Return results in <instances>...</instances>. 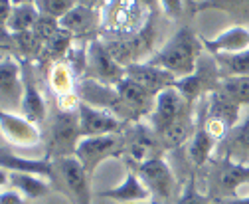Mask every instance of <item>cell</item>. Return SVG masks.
I'll list each match as a JSON object with an SVG mask.
<instances>
[{
    "label": "cell",
    "instance_id": "obj_23",
    "mask_svg": "<svg viewBox=\"0 0 249 204\" xmlns=\"http://www.w3.org/2000/svg\"><path fill=\"white\" fill-rule=\"evenodd\" d=\"M97 196L109 198V200H115V202H121V204H131V202H144V200H148L150 192L142 185V181L139 179V174L135 170H129L127 177L123 179V183L119 186L109 188V190H101Z\"/></svg>",
    "mask_w": 249,
    "mask_h": 204
},
{
    "label": "cell",
    "instance_id": "obj_3",
    "mask_svg": "<svg viewBox=\"0 0 249 204\" xmlns=\"http://www.w3.org/2000/svg\"><path fill=\"white\" fill-rule=\"evenodd\" d=\"M206 196L210 202L237 198V188L249 185V163L233 161L231 157L220 155L212 159L206 167Z\"/></svg>",
    "mask_w": 249,
    "mask_h": 204
},
{
    "label": "cell",
    "instance_id": "obj_15",
    "mask_svg": "<svg viewBox=\"0 0 249 204\" xmlns=\"http://www.w3.org/2000/svg\"><path fill=\"white\" fill-rule=\"evenodd\" d=\"M0 127L8 143L16 147H34L42 141V131L36 123L28 121L24 115L12 111H0Z\"/></svg>",
    "mask_w": 249,
    "mask_h": 204
},
{
    "label": "cell",
    "instance_id": "obj_41",
    "mask_svg": "<svg viewBox=\"0 0 249 204\" xmlns=\"http://www.w3.org/2000/svg\"><path fill=\"white\" fill-rule=\"evenodd\" d=\"M14 10V2L12 0H0V14H2V26H6L10 14Z\"/></svg>",
    "mask_w": 249,
    "mask_h": 204
},
{
    "label": "cell",
    "instance_id": "obj_11",
    "mask_svg": "<svg viewBox=\"0 0 249 204\" xmlns=\"http://www.w3.org/2000/svg\"><path fill=\"white\" fill-rule=\"evenodd\" d=\"M85 75L115 87L121 79H124V68L109 54V50L105 48V42L91 40L87 44V74Z\"/></svg>",
    "mask_w": 249,
    "mask_h": 204
},
{
    "label": "cell",
    "instance_id": "obj_6",
    "mask_svg": "<svg viewBox=\"0 0 249 204\" xmlns=\"http://www.w3.org/2000/svg\"><path fill=\"white\" fill-rule=\"evenodd\" d=\"M79 141H81L79 115L55 109L53 117L50 121V135H48V143H46V157L48 159L71 157V155H75V149H77Z\"/></svg>",
    "mask_w": 249,
    "mask_h": 204
},
{
    "label": "cell",
    "instance_id": "obj_31",
    "mask_svg": "<svg viewBox=\"0 0 249 204\" xmlns=\"http://www.w3.org/2000/svg\"><path fill=\"white\" fill-rule=\"evenodd\" d=\"M220 90L239 107H249V77L245 75L224 77L220 83Z\"/></svg>",
    "mask_w": 249,
    "mask_h": 204
},
{
    "label": "cell",
    "instance_id": "obj_27",
    "mask_svg": "<svg viewBox=\"0 0 249 204\" xmlns=\"http://www.w3.org/2000/svg\"><path fill=\"white\" fill-rule=\"evenodd\" d=\"M6 183H10L12 188H16L18 192H22L30 200L44 198V196H48L53 190V186L46 179L36 177V174H28V172H16V170L6 174Z\"/></svg>",
    "mask_w": 249,
    "mask_h": 204
},
{
    "label": "cell",
    "instance_id": "obj_32",
    "mask_svg": "<svg viewBox=\"0 0 249 204\" xmlns=\"http://www.w3.org/2000/svg\"><path fill=\"white\" fill-rule=\"evenodd\" d=\"M71 46H73V34L61 28V30H59L55 36H52V38L44 44V52H42V54L48 57V60H52V62L55 64V62L64 60V57L68 56V52L71 50Z\"/></svg>",
    "mask_w": 249,
    "mask_h": 204
},
{
    "label": "cell",
    "instance_id": "obj_26",
    "mask_svg": "<svg viewBox=\"0 0 249 204\" xmlns=\"http://www.w3.org/2000/svg\"><path fill=\"white\" fill-rule=\"evenodd\" d=\"M194 131H196V121L192 119V115H186V117H180L172 121L168 127H164L162 131H159V139L162 143L164 151H170L190 143V139L194 137Z\"/></svg>",
    "mask_w": 249,
    "mask_h": 204
},
{
    "label": "cell",
    "instance_id": "obj_16",
    "mask_svg": "<svg viewBox=\"0 0 249 204\" xmlns=\"http://www.w3.org/2000/svg\"><path fill=\"white\" fill-rule=\"evenodd\" d=\"M79 131L83 137H101V135H113L121 131V119L115 113L93 107L89 103H81L79 111Z\"/></svg>",
    "mask_w": 249,
    "mask_h": 204
},
{
    "label": "cell",
    "instance_id": "obj_5",
    "mask_svg": "<svg viewBox=\"0 0 249 204\" xmlns=\"http://www.w3.org/2000/svg\"><path fill=\"white\" fill-rule=\"evenodd\" d=\"M57 170V186L55 190L66 194L71 204H91V174L79 163L75 155L53 159Z\"/></svg>",
    "mask_w": 249,
    "mask_h": 204
},
{
    "label": "cell",
    "instance_id": "obj_40",
    "mask_svg": "<svg viewBox=\"0 0 249 204\" xmlns=\"http://www.w3.org/2000/svg\"><path fill=\"white\" fill-rule=\"evenodd\" d=\"M0 204H28L26 196L16 188H2L0 192Z\"/></svg>",
    "mask_w": 249,
    "mask_h": 204
},
{
    "label": "cell",
    "instance_id": "obj_25",
    "mask_svg": "<svg viewBox=\"0 0 249 204\" xmlns=\"http://www.w3.org/2000/svg\"><path fill=\"white\" fill-rule=\"evenodd\" d=\"M222 155L231 157L233 161L249 163V111L243 117V121L237 123V127L220 143Z\"/></svg>",
    "mask_w": 249,
    "mask_h": 204
},
{
    "label": "cell",
    "instance_id": "obj_2",
    "mask_svg": "<svg viewBox=\"0 0 249 204\" xmlns=\"http://www.w3.org/2000/svg\"><path fill=\"white\" fill-rule=\"evenodd\" d=\"M148 8L139 0H107L101 12L99 32L107 40L133 38L148 26Z\"/></svg>",
    "mask_w": 249,
    "mask_h": 204
},
{
    "label": "cell",
    "instance_id": "obj_45",
    "mask_svg": "<svg viewBox=\"0 0 249 204\" xmlns=\"http://www.w3.org/2000/svg\"><path fill=\"white\" fill-rule=\"evenodd\" d=\"M131 204H154V202H148V200H144V202H131Z\"/></svg>",
    "mask_w": 249,
    "mask_h": 204
},
{
    "label": "cell",
    "instance_id": "obj_44",
    "mask_svg": "<svg viewBox=\"0 0 249 204\" xmlns=\"http://www.w3.org/2000/svg\"><path fill=\"white\" fill-rule=\"evenodd\" d=\"M14 2V6H18V4H34L36 0H12Z\"/></svg>",
    "mask_w": 249,
    "mask_h": 204
},
{
    "label": "cell",
    "instance_id": "obj_30",
    "mask_svg": "<svg viewBox=\"0 0 249 204\" xmlns=\"http://www.w3.org/2000/svg\"><path fill=\"white\" fill-rule=\"evenodd\" d=\"M73 70L61 60V62H55L48 74V83L52 87V92L55 95H64V93H70V92H75L73 87Z\"/></svg>",
    "mask_w": 249,
    "mask_h": 204
},
{
    "label": "cell",
    "instance_id": "obj_33",
    "mask_svg": "<svg viewBox=\"0 0 249 204\" xmlns=\"http://www.w3.org/2000/svg\"><path fill=\"white\" fill-rule=\"evenodd\" d=\"M14 38V46L16 50H20L22 57H26V60H30V57H36L44 52V40L34 32H20V34H12Z\"/></svg>",
    "mask_w": 249,
    "mask_h": 204
},
{
    "label": "cell",
    "instance_id": "obj_42",
    "mask_svg": "<svg viewBox=\"0 0 249 204\" xmlns=\"http://www.w3.org/2000/svg\"><path fill=\"white\" fill-rule=\"evenodd\" d=\"M212 204H249V196H237V198H230V200H220V202H212Z\"/></svg>",
    "mask_w": 249,
    "mask_h": 204
},
{
    "label": "cell",
    "instance_id": "obj_37",
    "mask_svg": "<svg viewBox=\"0 0 249 204\" xmlns=\"http://www.w3.org/2000/svg\"><path fill=\"white\" fill-rule=\"evenodd\" d=\"M61 30V26H59V20H55V18H50V16H40V20H38V24L34 26V32L44 40V44L52 38V36H55L57 32Z\"/></svg>",
    "mask_w": 249,
    "mask_h": 204
},
{
    "label": "cell",
    "instance_id": "obj_39",
    "mask_svg": "<svg viewBox=\"0 0 249 204\" xmlns=\"http://www.w3.org/2000/svg\"><path fill=\"white\" fill-rule=\"evenodd\" d=\"M159 6H160L162 12H164L166 16H170V18L182 16V10H184L182 0H159Z\"/></svg>",
    "mask_w": 249,
    "mask_h": 204
},
{
    "label": "cell",
    "instance_id": "obj_13",
    "mask_svg": "<svg viewBox=\"0 0 249 204\" xmlns=\"http://www.w3.org/2000/svg\"><path fill=\"white\" fill-rule=\"evenodd\" d=\"M20 64H22V83H24L20 113L28 121L42 125L48 115V105L38 90L36 75H34V64H32V60H26V57H20Z\"/></svg>",
    "mask_w": 249,
    "mask_h": 204
},
{
    "label": "cell",
    "instance_id": "obj_7",
    "mask_svg": "<svg viewBox=\"0 0 249 204\" xmlns=\"http://www.w3.org/2000/svg\"><path fill=\"white\" fill-rule=\"evenodd\" d=\"M220 83H222V72L215 62V57L202 54L196 66V72L186 77H180L176 81V90L194 105L198 99L202 101L212 92L220 90Z\"/></svg>",
    "mask_w": 249,
    "mask_h": 204
},
{
    "label": "cell",
    "instance_id": "obj_36",
    "mask_svg": "<svg viewBox=\"0 0 249 204\" xmlns=\"http://www.w3.org/2000/svg\"><path fill=\"white\" fill-rule=\"evenodd\" d=\"M196 174H198V170H194L190 177L186 179V183H184V186H182V190L176 198V204H212L210 198L198 190Z\"/></svg>",
    "mask_w": 249,
    "mask_h": 204
},
{
    "label": "cell",
    "instance_id": "obj_21",
    "mask_svg": "<svg viewBox=\"0 0 249 204\" xmlns=\"http://www.w3.org/2000/svg\"><path fill=\"white\" fill-rule=\"evenodd\" d=\"M0 93L6 103H12V109H18L16 101L22 103V64L12 54H4L2 64H0Z\"/></svg>",
    "mask_w": 249,
    "mask_h": 204
},
{
    "label": "cell",
    "instance_id": "obj_24",
    "mask_svg": "<svg viewBox=\"0 0 249 204\" xmlns=\"http://www.w3.org/2000/svg\"><path fill=\"white\" fill-rule=\"evenodd\" d=\"M97 22L99 20V14L93 6H87V4H77L75 8H71L64 18L59 20V26L64 30L71 32L73 36H87L91 32L97 30Z\"/></svg>",
    "mask_w": 249,
    "mask_h": 204
},
{
    "label": "cell",
    "instance_id": "obj_29",
    "mask_svg": "<svg viewBox=\"0 0 249 204\" xmlns=\"http://www.w3.org/2000/svg\"><path fill=\"white\" fill-rule=\"evenodd\" d=\"M215 62L220 66L222 79L233 77V75H245L249 77V50L235 52V54H215Z\"/></svg>",
    "mask_w": 249,
    "mask_h": 204
},
{
    "label": "cell",
    "instance_id": "obj_9",
    "mask_svg": "<svg viewBox=\"0 0 249 204\" xmlns=\"http://www.w3.org/2000/svg\"><path fill=\"white\" fill-rule=\"evenodd\" d=\"M124 153V135L123 131L101 137H83L77 143L75 157L93 177L95 168L107 159H121Z\"/></svg>",
    "mask_w": 249,
    "mask_h": 204
},
{
    "label": "cell",
    "instance_id": "obj_22",
    "mask_svg": "<svg viewBox=\"0 0 249 204\" xmlns=\"http://www.w3.org/2000/svg\"><path fill=\"white\" fill-rule=\"evenodd\" d=\"M204 48L215 56V54H235L249 50V28L245 26H231L220 36L204 40Z\"/></svg>",
    "mask_w": 249,
    "mask_h": 204
},
{
    "label": "cell",
    "instance_id": "obj_1",
    "mask_svg": "<svg viewBox=\"0 0 249 204\" xmlns=\"http://www.w3.org/2000/svg\"><path fill=\"white\" fill-rule=\"evenodd\" d=\"M200 57H202V42L192 32V28L184 26L166 42V46L159 54L150 57L148 64L159 66L180 79L196 72Z\"/></svg>",
    "mask_w": 249,
    "mask_h": 204
},
{
    "label": "cell",
    "instance_id": "obj_19",
    "mask_svg": "<svg viewBox=\"0 0 249 204\" xmlns=\"http://www.w3.org/2000/svg\"><path fill=\"white\" fill-rule=\"evenodd\" d=\"M196 117H198L196 119V131L188 143V157H190V163H194V170H202L212 161V151L217 145L206 127V97L200 101Z\"/></svg>",
    "mask_w": 249,
    "mask_h": 204
},
{
    "label": "cell",
    "instance_id": "obj_12",
    "mask_svg": "<svg viewBox=\"0 0 249 204\" xmlns=\"http://www.w3.org/2000/svg\"><path fill=\"white\" fill-rule=\"evenodd\" d=\"M186 115H192V103L176 90V85L168 87V90L160 92L157 99H154V109L150 113L152 129L159 133L164 127H168L172 121L186 117Z\"/></svg>",
    "mask_w": 249,
    "mask_h": 204
},
{
    "label": "cell",
    "instance_id": "obj_38",
    "mask_svg": "<svg viewBox=\"0 0 249 204\" xmlns=\"http://www.w3.org/2000/svg\"><path fill=\"white\" fill-rule=\"evenodd\" d=\"M81 95L79 92H70L64 95H57V109L59 111H66V113H77L81 107Z\"/></svg>",
    "mask_w": 249,
    "mask_h": 204
},
{
    "label": "cell",
    "instance_id": "obj_14",
    "mask_svg": "<svg viewBox=\"0 0 249 204\" xmlns=\"http://www.w3.org/2000/svg\"><path fill=\"white\" fill-rule=\"evenodd\" d=\"M154 40V30H152V20L148 22V26L144 30L133 38H121V40H105V48L109 50V54L115 57V60L127 68L131 64H137L139 57L150 50Z\"/></svg>",
    "mask_w": 249,
    "mask_h": 204
},
{
    "label": "cell",
    "instance_id": "obj_10",
    "mask_svg": "<svg viewBox=\"0 0 249 204\" xmlns=\"http://www.w3.org/2000/svg\"><path fill=\"white\" fill-rule=\"evenodd\" d=\"M139 179L148 188L150 198L154 204H174V192H176V177L170 168V165L164 161V157L152 159L144 165H141L137 170Z\"/></svg>",
    "mask_w": 249,
    "mask_h": 204
},
{
    "label": "cell",
    "instance_id": "obj_17",
    "mask_svg": "<svg viewBox=\"0 0 249 204\" xmlns=\"http://www.w3.org/2000/svg\"><path fill=\"white\" fill-rule=\"evenodd\" d=\"M124 75L133 79L135 83H139L141 87H144L152 95H159L160 92L168 90V87H174L178 81V77H174L170 72L159 66H152L148 62H137L127 66L124 68Z\"/></svg>",
    "mask_w": 249,
    "mask_h": 204
},
{
    "label": "cell",
    "instance_id": "obj_8",
    "mask_svg": "<svg viewBox=\"0 0 249 204\" xmlns=\"http://www.w3.org/2000/svg\"><path fill=\"white\" fill-rule=\"evenodd\" d=\"M239 111L241 107L222 90H215L206 97V127L215 143H222L237 127Z\"/></svg>",
    "mask_w": 249,
    "mask_h": 204
},
{
    "label": "cell",
    "instance_id": "obj_28",
    "mask_svg": "<svg viewBox=\"0 0 249 204\" xmlns=\"http://www.w3.org/2000/svg\"><path fill=\"white\" fill-rule=\"evenodd\" d=\"M40 10L36 8V4H18L14 6L6 26V30L10 34H20V32H30V30H34V26L38 24L40 20Z\"/></svg>",
    "mask_w": 249,
    "mask_h": 204
},
{
    "label": "cell",
    "instance_id": "obj_34",
    "mask_svg": "<svg viewBox=\"0 0 249 204\" xmlns=\"http://www.w3.org/2000/svg\"><path fill=\"white\" fill-rule=\"evenodd\" d=\"M224 10L231 16H247L249 18V0H206L198 2L194 10Z\"/></svg>",
    "mask_w": 249,
    "mask_h": 204
},
{
    "label": "cell",
    "instance_id": "obj_43",
    "mask_svg": "<svg viewBox=\"0 0 249 204\" xmlns=\"http://www.w3.org/2000/svg\"><path fill=\"white\" fill-rule=\"evenodd\" d=\"M139 2H142L146 8H154V6H157L159 0H139Z\"/></svg>",
    "mask_w": 249,
    "mask_h": 204
},
{
    "label": "cell",
    "instance_id": "obj_35",
    "mask_svg": "<svg viewBox=\"0 0 249 204\" xmlns=\"http://www.w3.org/2000/svg\"><path fill=\"white\" fill-rule=\"evenodd\" d=\"M36 8L42 16H50L55 20H61L71 8L77 6V0H36Z\"/></svg>",
    "mask_w": 249,
    "mask_h": 204
},
{
    "label": "cell",
    "instance_id": "obj_18",
    "mask_svg": "<svg viewBox=\"0 0 249 204\" xmlns=\"http://www.w3.org/2000/svg\"><path fill=\"white\" fill-rule=\"evenodd\" d=\"M2 170L8 172H28V174H36V177L46 179L53 190L57 186V170H55V163L53 159L42 157V159H24L14 155L8 147L2 149Z\"/></svg>",
    "mask_w": 249,
    "mask_h": 204
},
{
    "label": "cell",
    "instance_id": "obj_4",
    "mask_svg": "<svg viewBox=\"0 0 249 204\" xmlns=\"http://www.w3.org/2000/svg\"><path fill=\"white\" fill-rule=\"evenodd\" d=\"M123 135H124V153L121 159L124 161L129 170H137L141 165L152 159H159L164 153L159 133L142 125L141 121H133L131 125H127Z\"/></svg>",
    "mask_w": 249,
    "mask_h": 204
},
{
    "label": "cell",
    "instance_id": "obj_20",
    "mask_svg": "<svg viewBox=\"0 0 249 204\" xmlns=\"http://www.w3.org/2000/svg\"><path fill=\"white\" fill-rule=\"evenodd\" d=\"M115 90H117L123 105L127 107V111L131 115V121H139V117H142V115H150L152 113L157 95H152L150 92H146L144 87H141L139 83H135L127 75L115 85Z\"/></svg>",
    "mask_w": 249,
    "mask_h": 204
}]
</instances>
